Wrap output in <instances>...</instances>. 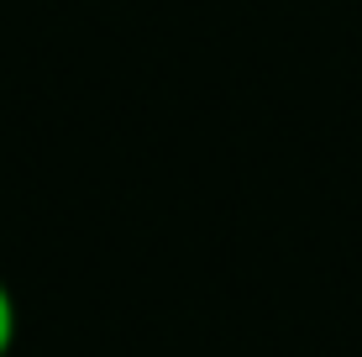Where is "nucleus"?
Wrapping results in <instances>:
<instances>
[{"mask_svg":"<svg viewBox=\"0 0 362 357\" xmlns=\"http://www.w3.org/2000/svg\"><path fill=\"white\" fill-rule=\"evenodd\" d=\"M11 347H16V300L0 284V357H11Z\"/></svg>","mask_w":362,"mask_h":357,"instance_id":"1","label":"nucleus"}]
</instances>
